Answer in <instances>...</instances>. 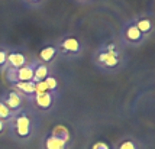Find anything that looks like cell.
<instances>
[{
  "mask_svg": "<svg viewBox=\"0 0 155 149\" xmlns=\"http://www.w3.org/2000/svg\"><path fill=\"white\" fill-rule=\"evenodd\" d=\"M28 2H31V3H39L41 0H28Z\"/></svg>",
  "mask_w": 155,
  "mask_h": 149,
  "instance_id": "603a6c76",
  "label": "cell"
},
{
  "mask_svg": "<svg viewBox=\"0 0 155 149\" xmlns=\"http://www.w3.org/2000/svg\"><path fill=\"white\" fill-rule=\"evenodd\" d=\"M36 62H26L23 67L18 68V81H34V70Z\"/></svg>",
  "mask_w": 155,
  "mask_h": 149,
  "instance_id": "8992f818",
  "label": "cell"
},
{
  "mask_svg": "<svg viewBox=\"0 0 155 149\" xmlns=\"http://www.w3.org/2000/svg\"><path fill=\"white\" fill-rule=\"evenodd\" d=\"M15 115H16V113L12 112L10 109L7 107L6 104L3 103V100H0V119L5 120V122H7V120H12Z\"/></svg>",
  "mask_w": 155,
  "mask_h": 149,
  "instance_id": "9a60e30c",
  "label": "cell"
},
{
  "mask_svg": "<svg viewBox=\"0 0 155 149\" xmlns=\"http://www.w3.org/2000/svg\"><path fill=\"white\" fill-rule=\"evenodd\" d=\"M3 103H5L12 112L18 113V112L20 110V107H22L23 99H22V94H20L19 91L12 90V91H9V93L6 94V97L3 99Z\"/></svg>",
  "mask_w": 155,
  "mask_h": 149,
  "instance_id": "277c9868",
  "label": "cell"
},
{
  "mask_svg": "<svg viewBox=\"0 0 155 149\" xmlns=\"http://www.w3.org/2000/svg\"><path fill=\"white\" fill-rule=\"evenodd\" d=\"M117 149H138V145H136L134 141H123V142L117 146Z\"/></svg>",
  "mask_w": 155,
  "mask_h": 149,
  "instance_id": "d6986e66",
  "label": "cell"
},
{
  "mask_svg": "<svg viewBox=\"0 0 155 149\" xmlns=\"http://www.w3.org/2000/svg\"><path fill=\"white\" fill-rule=\"evenodd\" d=\"M6 73V80L10 84H15V83H18V70L16 68H10V67H7L6 70H5Z\"/></svg>",
  "mask_w": 155,
  "mask_h": 149,
  "instance_id": "e0dca14e",
  "label": "cell"
},
{
  "mask_svg": "<svg viewBox=\"0 0 155 149\" xmlns=\"http://www.w3.org/2000/svg\"><path fill=\"white\" fill-rule=\"evenodd\" d=\"M67 146L68 142L54 135H48L44 141V148L45 149H67Z\"/></svg>",
  "mask_w": 155,
  "mask_h": 149,
  "instance_id": "9c48e42d",
  "label": "cell"
},
{
  "mask_svg": "<svg viewBox=\"0 0 155 149\" xmlns=\"http://www.w3.org/2000/svg\"><path fill=\"white\" fill-rule=\"evenodd\" d=\"M135 26L138 28L139 32L145 36V35L151 34V31H152V21H151L149 18H142V19H139V21L135 23Z\"/></svg>",
  "mask_w": 155,
  "mask_h": 149,
  "instance_id": "5bb4252c",
  "label": "cell"
},
{
  "mask_svg": "<svg viewBox=\"0 0 155 149\" xmlns=\"http://www.w3.org/2000/svg\"><path fill=\"white\" fill-rule=\"evenodd\" d=\"M123 36H125V39H126L129 44H138V42H141L142 39H143V35L139 32V29L135 26V23L126 26Z\"/></svg>",
  "mask_w": 155,
  "mask_h": 149,
  "instance_id": "ba28073f",
  "label": "cell"
},
{
  "mask_svg": "<svg viewBox=\"0 0 155 149\" xmlns=\"http://www.w3.org/2000/svg\"><path fill=\"white\" fill-rule=\"evenodd\" d=\"M48 75H49V68H48L47 64H44V62H36L35 70H34V83L44 81Z\"/></svg>",
  "mask_w": 155,
  "mask_h": 149,
  "instance_id": "7c38bea8",
  "label": "cell"
},
{
  "mask_svg": "<svg viewBox=\"0 0 155 149\" xmlns=\"http://www.w3.org/2000/svg\"><path fill=\"white\" fill-rule=\"evenodd\" d=\"M45 91H48L45 83L44 81H36L35 83V94H38V93H45Z\"/></svg>",
  "mask_w": 155,
  "mask_h": 149,
  "instance_id": "ffe728a7",
  "label": "cell"
},
{
  "mask_svg": "<svg viewBox=\"0 0 155 149\" xmlns=\"http://www.w3.org/2000/svg\"><path fill=\"white\" fill-rule=\"evenodd\" d=\"M26 62H28V60H26V57H25V54H22L19 51L9 52V54H7V67L16 68V70H18V68L23 67Z\"/></svg>",
  "mask_w": 155,
  "mask_h": 149,
  "instance_id": "52a82bcc",
  "label": "cell"
},
{
  "mask_svg": "<svg viewBox=\"0 0 155 149\" xmlns=\"http://www.w3.org/2000/svg\"><path fill=\"white\" fill-rule=\"evenodd\" d=\"M51 135L57 136V138H61V139H64L65 142H70V139H71L70 130H68V128L64 126V125H57V126H54L52 130H51Z\"/></svg>",
  "mask_w": 155,
  "mask_h": 149,
  "instance_id": "4fadbf2b",
  "label": "cell"
},
{
  "mask_svg": "<svg viewBox=\"0 0 155 149\" xmlns=\"http://www.w3.org/2000/svg\"><path fill=\"white\" fill-rule=\"evenodd\" d=\"M13 122V129L15 136L20 139V141H25V139H29L31 135H32V120H31V116L25 113V112H20V113H16L12 119Z\"/></svg>",
  "mask_w": 155,
  "mask_h": 149,
  "instance_id": "6da1fadb",
  "label": "cell"
},
{
  "mask_svg": "<svg viewBox=\"0 0 155 149\" xmlns=\"http://www.w3.org/2000/svg\"><path fill=\"white\" fill-rule=\"evenodd\" d=\"M34 102L36 104V107L41 110H49L54 104V94L45 91V93H38L34 96Z\"/></svg>",
  "mask_w": 155,
  "mask_h": 149,
  "instance_id": "5b68a950",
  "label": "cell"
},
{
  "mask_svg": "<svg viewBox=\"0 0 155 149\" xmlns=\"http://www.w3.org/2000/svg\"><path fill=\"white\" fill-rule=\"evenodd\" d=\"M7 54H9L7 49L0 48V70H6L7 68Z\"/></svg>",
  "mask_w": 155,
  "mask_h": 149,
  "instance_id": "ac0fdd59",
  "label": "cell"
},
{
  "mask_svg": "<svg viewBox=\"0 0 155 149\" xmlns=\"http://www.w3.org/2000/svg\"><path fill=\"white\" fill-rule=\"evenodd\" d=\"M16 91H19L20 94L31 96L34 99L35 96V83L34 81H18L15 83V88Z\"/></svg>",
  "mask_w": 155,
  "mask_h": 149,
  "instance_id": "8fae6325",
  "label": "cell"
},
{
  "mask_svg": "<svg viewBox=\"0 0 155 149\" xmlns=\"http://www.w3.org/2000/svg\"><path fill=\"white\" fill-rule=\"evenodd\" d=\"M91 149H110V146L106 142H96V143H93Z\"/></svg>",
  "mask_w": 155,
  "mask_h": 149,
  "instance_id": "44dd1931",
  "label": "cell"
},
{
  "mask_svg": "<svg viewBox=\"0 0 155 149\" xmlns=\"http://www.w3.org/2000/svg\"><path fill=\"white\" fill-rule=\"evenodd\" d=\"M58 51H61L62 54H67V55H75L81 51V44L77 38L68 36L65 39H62V42L58 47Z\"/></svg>",
  "mask_w": 155,
  "mask_h": 149,
  "instance_id": "3957f363",
  "label": "cell"
},
{
  "mask_svg": "<svg viewBox=\"0 0 155 149\" xmlns=\"http://www.w3.org/2000/svg\"><path fill=\"white\" fill-rule=\"evenodd\" d=\"M57 54H58V48L54 47V45H48V47H44L39 51V60L44 64H49L51 61L55 60Z\"/></svg>",
  "mask_w": 155,
  "mask_h": 149,
  "instance_id": "30bf717a",
  "label": "cell"
},
{
  "mask_svg": "<svg viewBox=\"0 0 155 149\" xmlns=\"http://www.w3.org/2000/svg\"><path fill=\"white\" fill-rule=\"evenodd\" d=\"M44 83H45V86H47L48 91L49 93H52V94H55V91H57V88H58V80L55 78L54 75H48L47 78L44 80Z\"/></svg>",
  "mask_w": 155,
  "mask_h": 149,
  "instance_id": "2e32d148",
  "label": "cell"
},
{
  "mask_svg": "<svg viewBox=\"0 0 155 149\" xmlns=\"http://www.w3.org/2000/svg\"><path fill=\"white\" fill-rule=\"evenodd\" d=\"M97 62L103 65L104 68L109 70H115L119 64H120V58H119V52L116 49H106V51H101Z\"/></svg>",
  "mask_w": 155,
  "mask_h": 149,
  "instance_id": "7a4b0ae2",
  "label": "cell"
},
{
  "mask_svg": "<svg viewBox=\"0 0 155 149\" xmlns=\"http://www.w3.org/2000/svg\"><path fill=\"white\" fill-rule=\"evenodd\" d=\"M5 129H6V122L0 119V133H3V132H5Z\"/></svg>",
  "mask_w": 155,
  "mask_h": 149,
  "instance_id": "7402d4cb",
  "label": "cell"
}]
</instances>
